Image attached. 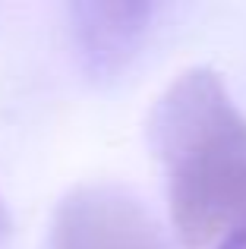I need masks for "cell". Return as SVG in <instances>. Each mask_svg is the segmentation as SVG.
<instances>
[{"label": "cell", "mask_w": 246, "mask_h": 249, "mask_svg": "<svg viewBox=\"0 0 246 249\" xmlns=\"http://www.w3.org/2000/svg\"><path fill=\"white\" fill-rule=\"evenodd\" d=\"M148 139L167 208L186 246L224 240L246 221V117L211 67H190L155 98Z\"/></svg>", "instance_id": "1"}, {"label": "cell", "mask_w": 246, "mask_h": 249, "mask_svg": "<svg viewBox=\"0 0 246 249\" xmlns=\"http://www.w3.org/2000/svg\"><path fill=\"white\" fill-rule=\"evenodd\" d=\"M44 249H167L158 221L114 183H82L54 208Z\"/></svg>", "instance_id": "2"}, {"label": "cell", "mask_w": 246, "mask_h": 249, "mask_svg": "<svg viewBox=\"0 0 246 249\" xmlns=\"http://www.w3.org/2000/svg\"><path fill=\"white\" fill-rule=\"evenodd\" d=\"M152 6L139 0H76L70 3V38L88 79L107 82L136 57L148 32Z\"/></svg>", "instance_id": "3"}, {"label": "cell", "mask_w": 246, "mask_h": 249, "mask_svg": "<svg viewBox=\"0 0 246 249\" xmlns=\"http://www.w3.org/2000/svg\"><path fill=\"white\" fill-rule=\"evenodd\" d=\"M218 249H246V221L240 227H234V231L218 243Z\"/></svg>", "instance_id": "4"}, {"label": "cell", "mask_w": 246, "mask_h": 249, "mask_svg": "<svg viewBox=\"0 0 246 249\" xmlns=\"http://www.w3.org/2000/svg\"><path fill=\"white\" fill-rule=\"evenodd\" d=\"M6 227H10V214H6L3 202H0V237H3V233H6Z\"/></svg>", "instance_id": "5"}]
</instances>
